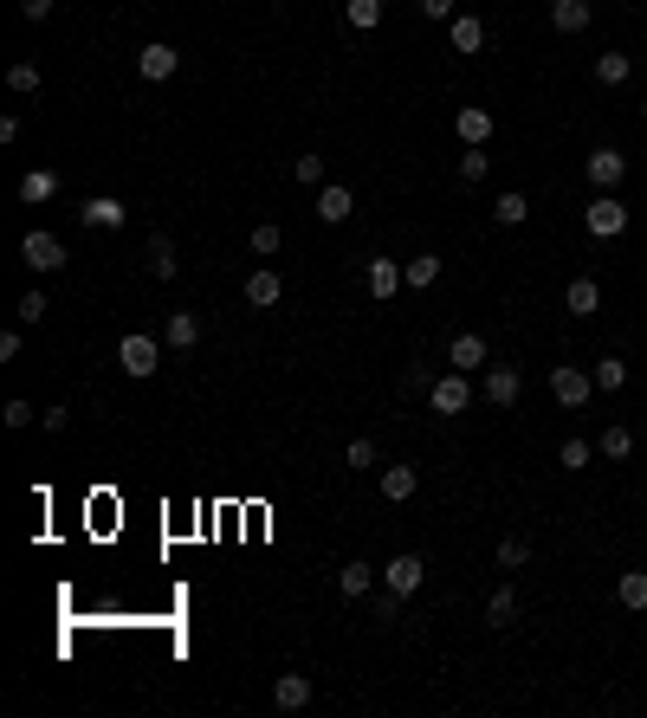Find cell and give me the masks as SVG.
<instances>
[{
  "instance_id": "cell-30",
  "label": "cell",
  "mask_w": 647,
  "mask_h": 718,
  "mask_svg": "<svg viewBox=\"0 0 647 718\" xmlns=\"http://www.w3.org/2000/svg\"><path fill=\"white\" fill-rule=\"evenodd\" d=\"M589 376H596V395H615V389H628V363H622V356H602V363L589 369Z\"/></svg>"
},
{
  "instance_id": "cell-10",
  "label": "cell",
  "mask_w": 647,
  "mask_h": 718,
  "mask_svg": "<svg viewBox=\"0 0 647 718\" xmlns=\"http://www.w3.org/2000/svg\"><path fill=\"white\" fill-rule=\"evenodd\" d=\"M78 220L98 227V233H123V227H130V207H123L117 195H91L85 207H78Z\"/></svg>"
},
{
  "instance_id": "cell-21",
  "label": "cell",
  "mask_w": 647,
  "mask_h": 718,
  "mask_svg": "<svg viewBox=\"0 0 647 718\" xmlns=\"http://www.w3.org/2000/svg\"><path fill=\"white\" fill-rule=\"evenodd\" d=\"M512 621H518V589L512 583H499V589H492V596H486V628H512Z\"/></svg>"
},
{
  "instance_id": "cell-20",
  "label": "cell",
  "mask_w": 647,
  "mask_h": 718,
  "mask_svg": "<svg viewBox=\"0 0 647 718\" xmlns=\"http://www.w3.org/2000/svg\"><path fill=\"white\" fill-rule=\"evenodd\" d=\"M162 343H169V350H195V343H201V317H195V311H169Z\"/></svg>"
},
{
  "instance_id": "cell-42",
  "label": "cell",
  "mask_w": 647,
  "mask_h": 718,
  "mask_svg": "<svg viewBox=\"0 0 647 718\" xmlns=\"http://www.w3.org/2000/svg\"><path fill=\"white\" fill-rule=\"evenodd\" d=\"M428 389H434L428 369H408V376H402V395H421V402H428Z\"/></svg>"
},
{
  "instance_id": "cell-39",
  "label": "cell",
  "mask_w": 647,
  "mask_h": 718,
  "mask_svg": "<svg viewBox=\"0 0 647 718\" xmlns=\"http://www.w3.org/2000/svg\"><path fill=\"white\" fill-rule=\"evenodd\" d=\"M292 175H298V188H324V156H298Z\"/></svg>"
},
{
  "instance_id": "cell-19",
  "label": "cell",
  "mask_w": 647,
  "mask_h": 718,
  "mask_svg": "<svg viewBox=\"0 0 647 718\" xmlns=\"http://www.w3.org/2000/svg\"><path fill=\"white\" fill-rule=\"evenodd\" d=\"M589 20H596L589 0H550V26L557 33H589Z\"/></svg>"
},
{
  "instance_id": "cell-3",
  "label": "cell",
  "mask_w": 647,
  "mask_h": 718,
  "mask_svg": "<svg viewBox=\"0 0 647 718\" xmlns=\"http://www.w3.org/2000/svg\"><path fill=\"white\" fill-rule=\"evenodd\" d=\"M628 220H635V214H628V201H615V195H596V201L583 207V227L596 233V240H622Z\"/></svg>"
},
{
  "instance_id": "cell-12",
  "label": "cell",
  "mask_w": 647,
  "mask_h": 718,
  "mask_svg": "<svg viewBox=\"0 0 647 718\" xmlns=\"http://www.w3.org/2000/svg\"><path fill=\"white\" fill-rule=\"evenodd\" d=\"M453 136H460L466 149H486L492 143V110L486 104H460L453 110Z\"/></svg>"
},
{
  "instance_id": "cell-36",
  "label": "cell",
  "mask_w": 647,
  "mask_h": 718,
  "mask_svg": "<svg viewBox=\"0 0 647 718\" xmlns=\"http://www.w3.org/2000/svg\"><path fill=\"white\" fill-rule=\"evenodd\" d=\"M382 26V0H350V33H376Z\"/></svg>"
},
{
  "instance_id": "cell-25",
  "label": "cell",
  "mask_w": 647,
  "mask_h": 718,
  "mask_svg": "<svg viewBox=\"0 0 647 718\" xmlns=\"http://www.w3.org/2000/svg\"><path fill=\"white\" fill-rule=\"evenodd\" d=\"M402 279H408V292H428V285H440V253H415V259H402Z\"/></svg>"
},
{
  "instance_id": "cell-26",
  "label": "cell",
  "mask_w": 647,
  "mask_h": 718,
  "mask_svg": "<svg viewBox=\"0 0 647 718\" xmlns=\"http://www.w3.org/2000/svg\"><path fill=\"white\" fill-rule=\"evenodd\" d=\"M596 453H602V460H628V453H635V427L609 421V427L596 434Z\"/></svg>"
},
{
  "instance_id": "cell-9",
  "label": "cell",
  "mask_w": 647,
  "mask_h": 718,
  "mask_svg": "<svg viewBox=\"0 0 647 718\" xmlns=\"http://www.w3.org/2000/svg\"><path fill=\"white\" fill-rule=\"evenodd\" d=\"M447 363L473 376V369H486V363H492V343L479 337V330H453V337H447Z\"/></svg>"
},
{
  "instance_id": "cell-4",
  "label": "cell",
  "mask_w": 647,
  "mask_h": 718,
  "mask_svg": "<svg viewBox=\"0 0 647 718\" xmlns=\"http://www.w3.org/2000/svg\"><path fill=\"white\" fill-rule=\"evenodd\" d=\"M421 583H428V563H421L415 550H395V557L382 563V589H395V596H402V602L415 596Z\"/></svg>"
},
{
  "instance_id": "cell-40",
  "label": "cell",
  "mask_w": 647,
  "mask_h": 718,
  "mask_svg": "<svg viewBox=\"0 0 647 718\" xmlns=\"http://www.w3.org/2000/svg\"><path fill=\"white\" fill-rule=\"evenodd\" d=\"M0 421H7V427H33V421H39V408L26 402V395H13V402L0 408Z\"/></svg>"
},
{
  "instance_id": "cell-15",
  "label": "cell",
  "mask_w": 647,
  "mask_h": 718,
  "mask_svg": "<svg viewBox=\"0 0 647 718\" xmlns=\"http://www.w3.org/2000/svg\"><path fill=\"white\" fill-rule=\"evenodd\" d=\"M279 298H285V279H279L272 266H253V272H246V305H253V311H272Z\"/></svg>"
},
{
  "instance_id": "cell-6",
  "label": "cell",
  "mask_w": 647,
  "mask_h": 718,
  "mask_svg": "<svg viewBox=\"0 0 647 718\" xmlns=\"http://www.w3.org/2000/svg\"><path fill=\"white\" fill-rule=\"evenodd\" d=\"M428 408H434V414H466V408H473V382H466V369H447V376H434Z\"/></svg>"
},
{
  "instance_id": "cell-33",
  "label": "cell",
  "mask_w": 647,
  "mask_h": 718,
  "mask_svg": "<svg viewBox=\"0 0 647 718\" xmlns=\"http://www.w3.org/2000/svg\"><path fill=\"white\" fill-rule=\"evenodd\" d=\"M525 563H531V537H499V570H525Z\"/></svg>"
},
{
  "instance_id": "cell-11",
  "label": "cell",
  "mask_w": 647,
  "mask_h": 718,
  "mask_svg": "<svg viewBox=\"0 0 647 718\" xmlns=\"http://www.w3.org/2000/svg\"><path fill=\"white\" fill-rule=\"evenodd\" d=\"M376 583H382V570H376V563H363V557H350V563L337 570V596H343V602L376 596Z\"/></svg>"
},
{
  "instance_id": "cell-1",
  "label": "cell",
  "mask_w": 647,
  "mask_h": 718,
  "mask_svg": "<svg viewBox=\"0 0 647 718\" xmlns=\"http://www.w3.org/2000/svg\"><path fill=\"white\" fill-rule=\"evenodd\" d=\"M162 350H169V343L162 337H149V330H130V337L117 343V363H123V376H136V382H149L162 369Z\"/></svg>"
},
{
  "instance_id": "cell-31",
  "label": "cell",
  "mask_w": 647,
  "mask_h": 718,
  "mask_svg": "<svg viewBox=\"0 0 647 718\" xmlns=\"http://www.w3.org/2000/svg\"><path fill=\"white\" fill-rule=\"evenodd\" d=\"M46 85V78H39V65L33 59H20V65H7V91L13 98H33V91Z\"/></svg>"
},
{
  "instance_id": "cell-45",
  "label": "cell",
  "mask_w": 647,
  "mask_h": 718,
  "mask_svg": "<svg viewBox=\"0 0 647 718\" xmlns=\"http://www.w3.org/2000/svg\"><path fill=\"white\" fill-rule=\"evenodd\" d=\"M39 427H46V434H65V427H72V408H46V414H39Z\"/></svg>"
},
{
  "instance_id": "cell-27",
  "label": "cell",
  "mask_w": 647,
  "mask_h": 718,
  "mask_svg": "<svg viewBox=\"0 0 647 718\" xmlns=\"http://www.w3.org/2000/svg\"><path fill=\"white\" fill-rule=\"evenodd\" d=\"M628 78H635V59H628V52H596V85H628Z\"/></svg>"
},
{
  "instance_id": "cell-23",
  "label": "cell",
  "mask_w": 647,
  "mask_h": 718,
  "mask_svg": "<svg viewBox=\"0 0 647 718\" xmlns=\"http://www.w3.org/2000/svg\"><path fill=\"white\" fill-rule=\"evenodd\" d=\"M453 52H486V20L479 13H453Z\"/></svg>"
},
{
  "instance_id": "cell-28",
  "label": "cell",
  "mask_w": 647,
  "mask_h": 718,
  "mask_svg": "<svg viewBox=\"0 0 647 718\" xmlns=\"http://www.w3.org/2000/svg\"><path fill=\"white\" fill-rule=\"evenodd\" d=\"M52 195H59V169H26L20 175V201H52Z\"/></svg>"
},
{
  "instance_id": "cell-5",
  "label": "cell",
  "mask_w": 647,
  "mask_h": 718,
  "mask_svg": "<svg viewBox=\"0 0 647 718\" xmlns=\"http://www.w3.org/2000/svg\"><path fill=\"white\" fill-rule=\"evenodd\" d=\"M583 175H589V188H596V195H615V188H622V175H628V156L602 143V149H589Z\"/></svg>"
},
{
  "instance_id": "cell-13",
  "label": "cell",
  "mask_w": 647,
  "mask_h": 718,
  "mask_svg": "<svg viewBox=\"0 0 647 718\" xmlns=\"http://www.w3.org/2000/svg\"><path fill=\"white\" fill-rule=\"evenodd\" d=\"M518 395H525V376H518L512 363H486V402L492 408H512Z\"/></svg>"
},
{
  "instance_id": "cell-29",
  "label": "cell",
  "mask_w": 647,
  "mask_h": 718,
  "mask_svg": "<svg viewBox=\"0 0 647 718\" xmlns=\"http://www.w3.org/2000/svg\"><path fill=\"white\" fill-rule=\"evenodd\" d=\"M492 220H499V227H525V220H531V201L518 195V188H505V195L492 201Z\"/></svg>"
},
{
  "instance_id": "cell-46",
  "label": "cell",
  "mask_w": 647,
  "mask_h": 718,
  "mask_svg": "<svg viewBox=\"0 0 647 718\" xmlns=\"http://www.w3.org/2000/svg\"><path fill=\"white\" fill-rule=\"evenodd\" d=\"M421 13L428 20H453V0H421Z\"/></svg>"
},
{
  "instance_id": "cell-8",
  "label": "cell",
  "mask_w": 647,
  "mask_h": 718,
  "mask_svg": "<svg viewBox=\"0 0 647 718\" xmlns=\"http://www.w3.org/2000/svg\"><path fill=\"white\" fill-rule=\"evenodd\" d=\"M20 259H26L33 272H59V266H65V246H59V233H46V227L20 233Z\"/></svg>"
},
{
  "instance_id": "cell-34",
  "label": "cell",
  "mask_w": 647,
  "mask_h": 718,
  "mask_svg": "<svg viewBox=\"0 0 647 718\" xmlns=\"http://www.w3.org/2000/svg\"><path fill=\"white\" fill-rule=\"evenodd\" d=\"M557 460H563V473H583V466L596 460V440H563V447H557Z\"/></svg>"
},
{
  "instance_id": "cell-22",
  "label": "cell",
  "mask_w": 647,
  "mask_h": 718,
  "mask_svg": "<svg viewBox=\"0 0 647 718\" xmlns=\"http://www.w3.org/2000/svg\"><path fill=\"white\" fill-rule=\"evenodd\" d=\"M563 311H570V317H596V311H602V285H596V279H570Z\"/></svg>"
},
{
  "instance_id": "cell-37",
  "label": "cell",
  "mask_w": 647,
  "mask_h": 718,
  "mask_svg": "<svg viewBox=\"0 0 647 718\" xmlns=\"http://www.w3.org/2000/svg\"><path fill=\"white\" fill-rule=\"evenodd\" d=\"M46 311H52V305H46V292H26L20 305H13V317H20L26 330H33V324H46Z\"/></svg>"
},
{
  "instance_id": "cell-43",
  "label": "cell",
  "mask_w": 647,
  "mask_h": 718,
  "mask_svg": "<svg viewBox=\"0 0 647 718\" xmlns=\"http://www.w3.org/2000/svg\"><path fill=\"white\" fill-rule=\"evenodd\" d=\"M20 350H26L20 330H0V363H20Z\"/></svg>"
},
{
  "instance_id": "cell-2",
  "label": "cell",
  "mask_w": 647,
  "mask_h": 718,
  "mask_svg": "<svg viewBox=\"0 0 647 718\" xmlns=\"http://www.w3.org/2000/svg\"><path fill=\"white\" fill-rule=\"evenodd\" d=\"M550 395H557L570 414H583L589 395H596V376H589V369H576V363H557V369H550Z\"/></svg>"
},
{
  "instance_id": "cell-7",
  "label": "cell",
  "mask_w": 647,
  "mask_h": 718,
  "mask_svg": "<svg viewBox=\"0 0 647 718\" xmlns=\"http://www.w3.org/2000/svg\"><path fill=\"white\" fill-rule=\"evenodd\" d=\"M175 72H182V52L162 46V39H149V46L136 52V78H143V85H169Z\"/></svg>"
},
{
  "instance_id": "cell-14",
  "label": "cell",
  "mask_w": 647,
  "mask_h": 718,
  "mask_svg": "<svg viewBox=\"0 0 647 718\" xmlns=\"http://www.w3.org/2000/svg\"><path fill=\"white\" fill-rule=\"evenodd\" d=\"M350 207H356V195L343 182H324L318 188V201H311V214L324 220V227H343V220H350Z\"/></svg>"
},
{
  "instance_id": "cell-16",
  "label": "cell",
  "mask_w": 647,
  "mask_h": 718,
  "mask_svg": "<svg viewBox=\"0 0 647 718\" xmlns=\"http://www.w3.org/2000/svg\"><path fill=\"white\" fill-rule=\"evenodd\" d=\"M415 492H421V473H415V466H402V460L382 466V499H389V505H408Z\"/></svg>"
},
{
  "instance_id": "cell-32",
  "label": "cell",
  "mask_w": 647,
  "mask_h": 718,
  "mask_svg": "<svg viewBox=\"0 0 647 718\" xmlns=\"http://www.w3.org/2000/svg\"><path fill=\"white\" fill-rule=\"evenodd\" d=\"M615 596H622V609L641 615V609H647V570H628L622 583H615Z\"/></svg>"
},
{
  "instance_id": "cell-44",
  "label": "cell",
  "mask_w": 647,
  "mask_h": 718,
  "mask_svg": "<svg viewBox=\"0 0 647 718\" xmlns=\"http://www.w3.org/2000/svg\"><path fill=\"white\" fill-rule=\"evenodd\" d=\"M52 7H59V0H20V20H52Z\"/></svg>"
},
{
  "instance_id": "cell-38",
  "label": "cell",
  "mask_w": 647,
  "mask_h": 718,
  "mask_svg": "<svg viewBox=\"0 0 647 718\" xmlns=\"http://www.w3.org/2000/svg\"><path fill=\"white\" fill-rule=\"evenodd\" d=\"M486 169H492V156H486V149H466V156H460V182H466V188H473V182H486Z\"/></svg>"
},
{
  "instance_id": "cell-35",
  "label": "cell",
  "mask_w": 647,
  "mask_h": 718,
  "mask_svg": "<svg viewBox=\"0 0 647 718\" xmlns=\"http://www.w3.org/2000/svg\"><path fill=\"white\" fill-rule=\"evenodd\" d=\"M246 246H253V253H259V259H272V253H279V246H285V233H279V227H272V220H259V227H253V233H246Z\"/></svg>"
},
{
  "instance_id": "cell-41",
  "label": "cell",
  "mask_w": 647,
  "mask_h": 718,
  "mask_svg": "<svg viewBox=\"0 0 647 718\" xmlns=\"http://www.w3.org/2000/svg\"><path fill=\"white\" fill-rule=\"evenodd\" d=\"M369 466H376V440L356 434V440H350V473H369Z\"/></svg>"
},
{
  "instance_id": "cell-17",
  "label": "cell",
  "mask_w": 647,
  "mask_h": 718,
  "mask_svg": "<svg viewBox=\"0 0 647 718\" xmlns=\"http://www.w3.org/2000/svg\"><path fill=\"white\" fill-rule=\"evenodd\" d=\"M272 706L279 712H305L311 706V680L305 673H279V680H272Z\"/></svg>"
},
{
  "instance_id": "cell-18",
  "label": "cell",
  "mask_w": 647,
  "mask_h": 718,
  "mask_svg": "<svg viewBox=\"0 0 647 718\" xmlns=\"http://www.w3.org/2000/svg\"><path fill=\"white\" fill-rule=\"evenodd\" d=\"M363 285H369V298H395V292H402V266H395V259H369V266H363Z\"/></svg>"
},
{
  "instance_id": "cell-24",
  "label": "cell",
  "mask_w": 647,
  "mask_h": 718,
  "mask_svg": "<svg viewBox=\"0 0 647 718\" xmlns=\"http://www.w3.org/2000/svg\"><path fill=\"white\" fill-rule=\"evenodd\" d=\"M182 259H175V240L169 233H149V279H175Z\"/></svg>"
},
{
  "instance_id": "cell-47",
  "label": "cell",
  "mask_w": 647,
  "mask_h": 718,
  "mask_svg": "<svg viewBox=\"0 0 647 718\" xmlns=\"http://www.w3.org/2000/svg\"><path fill=\"white\" fill-rule=\"evenodd\" d=\"M641 117H647V98H641Z\"/></svg>"
},
{
  "instance_id": "cell-48",
  "label": "cell",
  "mask_w": 647,
  "mask_h": 718,
  "mask_svg": "<svg viewBox=\"0 0 647 718\" xmlns=\"http://www.w3.org/2000/svg\"><path fill=\"white\" fill-rule=\"evenodd\" d=\"M641 7H647V0H641Z\"/></svg>"
}]
</instances>
